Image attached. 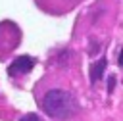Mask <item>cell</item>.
Here are the masks:
<instances>
[{"label": "cell", "instance_id": "obj_1", "mask_svg": "<svg viewBox=\"0 0 123 121\" xmlns=\"http://www.w3.org/2000/svg\"><path fill=\"white\" fill-rule=\"evenodd\" d=\"M42 109L52 119H69L77 111V102L67 90L54 88L42 98Z\"/></svg>", "mask_w": 123, "mask_h": 121}, {"label": "cell", "instance_id": "obj_2", "mask_svg": "<svg viewBox=\"0 0 123 121\" xmlns=\"http://www.w3.org/2000/svg\"><path fill=\"white\" fill-rule=\"evenodd\" d=\"M33 65H35V60H33L31 56H19V58L8 67V73H10L12 77H15V75H25V73H29V71L33 69Z\"/></svg>", "mask_w": 123, "mask_h": 121}, {"label": "cell", "instance_id": "obj_3", "mask_svg": "<svg viewBox=\"0 0 123 121\" xmlns=\"http://www.w3.org/2000/svg\"><path fill=\"white\" fill-rule=\"evenodd\" d=\"M104 69H106V60H104V58H102V60H98L96 63H92V65H90V81H92V83L100 81V77H102Z\"/></svg>", "mask_w": 123, "mask_h": 121}, {"label": "cell", "instance_id": "obj_4", "mask_svg": "<svg viewBox=\"0 0 123 121\" xmlns=\"http://www.w3.org/2000/svg\"><path fill=\"white\" fill-rule=\"evenodd\" d=\"M21 121H38V117H37V115H25Z\"/></svg>", "mask_w": 123, "mask_h": 121}, {"label": "cell", "instance_id": "obj_5", "mask_svg": "<svg viewBox=\"0 0 123 121\" xmlns=\"http://www.w3.org/2000/svg\"><path fill=\"white\" fill-rule=\"evenodd\" d=\"M119 65H121V67H123V50H121V52H119Z\"/></svg>", "mask_w": 123, "mask_h": 121}]
</instances>
